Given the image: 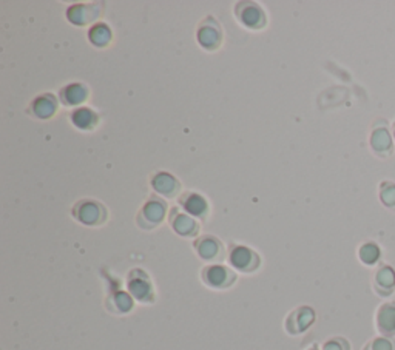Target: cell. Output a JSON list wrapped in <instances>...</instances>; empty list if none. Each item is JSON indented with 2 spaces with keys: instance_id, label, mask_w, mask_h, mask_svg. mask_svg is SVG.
<instances>
[{
  "instance_id": "23",
  "label": "cell",
  "mask_w": 395,
  "mask_h": 350,
  "mask_svg": "<svg viewBox=\"0 0 395 350\" xmlns=\"http://www.w3.org/2000/svg\"><path fill=\"white\" fill-rule=\"evenodd\" d=\"M378 197L386 208L395 211V182L383 181L380 184Z\"/></svg>"
},
{
  "instance_id": "21",
  "label": "cell",
  "mask_w": 395,
  "mask_h": 350,
  "mask_svg": "<svg viewBox=\"0 0 395 350\" xmlns=\"http://www.w3.org/2000/svg\"><path fill=\"white\" fill-rule=\"evenodd\" d=\"M88 39L90 42L95 45V47H107L113 39V32L105 23H96L95 26H91L88 31Z\"/></svg>"
},
{
  "instance_id": "7",
  "label": "cell",
  "mask_w": 395,
  "mask_h": 350,
  "mask_svg": "<svg viewBox=\"0 0 395 350\" xmlns=\"http://www.w3.org/2000/svg\"><path fill=\"white\" fill-rule=\"evenodd\" d=\"M196 39L198 42L201 43L202 48L215 51L220 48V45L222 42V28L213 17H207L204 19L200 26H198Z\"/></svg>"
},
{
  "instance_id": "16",
  "label": "cell",
  "mask_w": 395,
  "mask_h": 350,
  "mask_svg": "<svg viewBox=\"0 0 395 350\" xmlns=\"http://www.w3.org/2000/svg\"><path fill=\"white\" fill-rule=\"evenodd\" d=\"M151 187L166 197H175L181 190V184L175 176L168 173H156L151 177Z\"/></svg>"
},
{
  "instance_id": "12",
  "label": "cell",
  "mask_w": 395,
  "mask_h": 350,
  "mask_svg": "<svg viewBox=\"0 0 395 350\" xmlns=\"http://www.w3.org/2000/svg\"><path fill=\"white\" fill-rule=\"evenodd\" d=\"M372 286L375 293L387 298L395 290V270L389 264H381L374 275Z\"/></svg>"
},
{
  "instance_id": "2",
  "label": "cell",
  "mask_w": 395,
  "mask_h": 350,
  "mask_svg": "<svg viewBox=\"0 0 395 350\" xmlns=\"http://www.w3.org/2000/svg\"><path fill=\"white\" fill-rule=\"evenodd\" d=\"M369 145L371 150L374 151V155H377L378 157H386L392 156L394 153V137L389 131V125L385 121V119H377L374 122L371 136H369Z\"/></svg>"
},
{
  "instance_id": "10",
  "label": "cell",
  "mask_w": 395,
  "mask_h": 350,
  "mask_svg": "<svg viewBox=\"0 0 395 350\" xmlns=\"http://www.w3.org/2000/svg\"><path fill=\"white\" fill-rule=\"evenodd\" d=\"M315 321V312L312 307L301 306L298 309H295L291 312V315L287 316L286 320V330L291 335H300L302 332L314 324Z\"/></svg>"
},
{
  "instance_id": "1",
  "label": "cell",
  "mask_w": 395,
  "mask_h": 350,
  "mask_svg": "<svg viewBox=\"0 0 395 350\" xmlns=\"http://www.w3.org/2000/svg\"><path fill=\"white\" fill-rule=\"evenodd\" d=\"M73 216L75 220L82 222L84 226L96 227L102 226L107 221V208L104 207V204L97 202L95 200H82L76 202L73 207Z\"/></svg>"
},
{
  "instance_id": "18",
  "label": "cell",
  "mask_w": 395,
  "mask_h": 350,
  "mask_svg": "<svg viewBox=\"0 0 395 350\" xmlns=\"http://www.w3.org/2000/svg\"><path fill=\"white\" fill-rule=\"evenodd\" d=\"M31 110H32V113H35V116L41 117V119H48L51 116H55L56 110H57L56 97L48 93H44L32 101Z\"/></svg>"
},
{
  "instance_id": "17",
  "label": "cell",
  "mask_w": 395,
  "mask_h": 350,
  "mask_svg": "<svg viewBox=\"0 0 395 350\" xmlns=\"http://www.w3.org/2000/svg\"><path fill=\"white\" fill-rule=\"evenodd\" d=\"M61 101L67 107H79L88 99V88L82 84H70L64 87L61 91Z\"/></svg>"
},
{
  "instance_id": "5",
  "label": "cell",
  "mask_w": 395,
  "mask_h": 350,
  "mask_svg": "<svg viewBox=\"0 0 395 350\" xmlns=\"http://www.w3.org/2000/svg\"><path fill=\"white\" fill-rule=\"evenodd\" d=\"M235 14L238 21L250 30H262L267 23L264 10L253 2H241L236 5Z\"/></svg>"
},
{
  "instance_id": "11",
  "label": "cell",
  "mask_w": 395,
  "mask_h": 350,
  "mask_svg": "<svg viewBox=\"0 0 395 350\" xmlns=\"http://www.w3.org/2000/svg\"><path fill=\"white\" fill-rule=\"evenodd\" d=\"M375 327L381 336H395V301L383 302L375 313Z\"/></svg>"
},
{
  "instance_id": "14",
  "label": "cell",
  "mask_w": 395,
  "mask_h": 350,
  "mask_svg": "<svg viewBox=\"0 0 395 350\" xmlns=\"http://www.w3.org/2000/svg\"><path fill=\"white\" fill-rule=\"evenodd\" d=\"M170 226L173 227L177 235L186 237L196 236L198 232H200V224H198L195 217L187 213H181L177 208L172 210V215H170Z\"/></svg>"
},
{
  "instance_id": "3",
  "label": "cell",
  "mask_w": 395,
  "mask_h": 350,
  "mask_svg": "<svg viewBox=\"0 0 395 350\" xmlns=\"http://www.w3.org/2000/svg\"><path fill=\"white\" fill-rule=\"evenodd\" d=\"M127 289L131 298L141 304H150L155 300V290L148 275L141 269L131 270L127 278Z\"/></svg>"
},
{
  "instance_id": "26",
  "label": "cell",
  "mask_w": 395,
  "mask_h": 350,
  "mask_svg": "<svg viewBox=\"0 0 395 350\" xmlns=\"http://www.w3.org/2000/svg\"><path fill=\"white\" fill-rule=\"evenodd\" d=\"M392 137H394V141H395V121L392 124Z\"/></svg>"
},
{
  "instance_id": "25",
  "label": "cell",
  "mask_w": 395,
  "mask_h": 350,
  "mask_svg": "<svg viewBox=\"0 0 395 350\" xmlns=\"http://www.w3.org/2000/svg\"><path fill=\"white\" fill-rule=\"evenodd\" d=\"M321 350H351V344H349L346 338L335 336V338L327 340L325 344H322Z\"/></svg>"
},
{
  "instance_id": "15",
  "label": "cell",
  "mask_w": 395,
  "mask_h": 350,
  "mask_svg": "<svg viewBox=\"0 0 395 350\" xmlns=\"http://www.w3.org/2000/svg\"><path fill=\"white\" fill-rule=\"evenodd\" d=\"M180 206L186 210V213L193 216L195 220L200 217L204 220L209 215V204L201 195L195 193V191H186L180 197Z\"/></svg>"
},
{
  "instance_id": "27",
  "label": "cell",
  "mask_w": 395,
  "mask_h": 350,
  "mask_svg": "<svg viewBox=\"0 0 395 350\" xmlns=\"http://www.w3.org/2000/svg\"><path fill=\"white\" fill-rule=\"evenodd\" d=\"M309 350H318V349H317V347H311Z\"/></svg>"
},
{
  "instance_id": "19",
  "label": "cell",
  "mask_w": 395,
  "mask_h": 350,
  "mask_svg": "<svg viewBox=\"0 0 395 350\" xmlns=\"http://www.w3.org/2000/svg\"><path fill=\"white\" fill-rule=\"evenodd\" d=\"M71 122H73L75 127H77L79 130L90 131L99 124V116L91 108L79 107L73 111V115H71Z\"/></svg>"
},
{
  "instance_id": "6",
  "label": "cell",
  "mask_w": 395,
  "mask_h": 350,
  "mask_svg": "<svg viewBox=\"0 0 395 350\" xmlns=\"http://www.w3.org/2000/svg\"><path fill=\"white\" fill-rule=\"evenodd\" d=\"M167 211V204L157 200V197H151L148 202H146V206L139 211L137 215V226L144 230H151L156 226H160L162 222L164 216H166Z\"/></svg>"
},
{
  "instance_id": "22",
  "label": "cell",
  "mask_w": 395,
  "mask_h": 350,
  "mask_svg": "<svg viewBox=\"0 0 395 350\" xmlns=\"http://www.w3.org/2000/svg\"><path fill=\"white\" fill-rule=\"evenodd\" d=\"M358 257L365 266H375L381 257V250L378 247V244H375L372 241L365 242L363 246L358 249Z\"/></svg>"
},
{
  "instance_id": "13",
  "label": "cell",
  "mask_w": 395,
  "mask_h": 350,
  "mask_svg": "<svg viewBox=\"0 0 395 350\" xmlns=\"http://www.w3.org/2000/svg\"><path fill=\"white\" fill-rule=\"evenodd\" d=\"M102 14L101 5H73L67 11V17L71 23L75 25H87L97 21V17Z\"/></svg>"
},
{
  "instance_id": "4",
  "label": "cell",
  "mask_w": 395,
  "mask_h": 350,
  "mask_svg": "<svg viewBox=\"0 0 395 350\" xmlns=\"http://www.w3.org/2000/svg\"><path fill=\"white\" fill-rule=\"evenodd\" d=\"M201 280L206 286L222 290L229 289L236 281V275L233 270H230L221 264H212V266H206L201 272Z\"/></svg>"
},
{
  "instance_id": "9",
  "label": "cell",
  "mask_w": 395,
  "mask_h": 350,
  "mask_svg": "<svg viewBox=\"0 0 395 350\" xmlns=\"http://www.w3.org/2000/svg\"><path fill=\"white\" fill-rule=\"evenodd\" d=\"M193 247L196 250L198 256L204 261L209 262H218L224 257V246L222 242L215 236H201L195 241Z\"/></svg>"
},
{
  "instance_id": "24",
  "label": "cell",
  "mask_w": 395,
  "mask_h": 350,
  "mask_svg": "<svg viewBox=\"0 0 395 350\" xmlns=\"http://www.w3.org/2000/svg\"><path fill=\"white\" fill-rule=\"evenodd\" d=\"M363 350H395V340L387 336H377L367 342Z\"/></svg>"
},
{
  "instance_id": "20",
  "label": "cell",
  "mask_w": 395,
  "mask_h": 350,
  "mask_svg": "<svg viewBox=\"0 0 395 350\" xmlns=\"http://www.w3.org/2000/svg\"><path fill=\"white\" fill-rule=\"evenodd\" d=\"M107 307L110 312L122 315V313H128L131 309H133V298H131L130 293L125 292H115L113 295L110 296L107 301Z\"/></svg>"
},
{
  "instance_id": "8",
  "label": "cell",
  "mask_w": 395,
  "mask_h": 350,
  "mask_svg": "<svg viewBox=\"0 0 395 350\" xmlns=\"http://www.w3.org/2000/svg\"><path fill=\"white\" fill-rule=\"evenodd\" d=\"M229 261L232 266L242 273H252L261 266V257L252 249L244 246H235L230 250Z\"/></svg>"
}]
</instances>
